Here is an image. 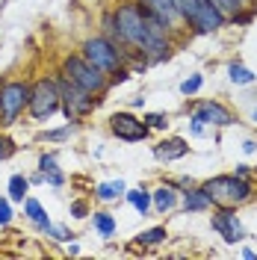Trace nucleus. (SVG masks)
Here are the masks:
<instances>
[{"label":"nucleus","mask_w":257,"mask_h":260,"mask_svg":"<svg viewBox=\"0 0 257 260\" xmlns=\"http://www.w3.org/2000/svg\"><path fill=\"white\" fill-rule=\"evenodd\" d=\"M154 154L160 157V160H166V162H172V160H180V157H186L189 154V145L183 142V139H163L160 145L154 148Z\"/></svg>","instance_id":"9b49d317"},{"label":"nucleus","mask_w":257,"mask_h":260,"mask_svg":"<svg viewBox=\"0 0 257 260\" xmlns=\"http://www.w3.org/2000/svg\"><path fill=\"white\" fill-rule=\"evenodd\" d=\"M12 222V207H9V198H0V225H9Z\"/></svg>","instance_id":"c85d7f7f"},{"label":"nucleus","mask_w":257,"mask_h":260,"mask_svg":"<svg viewBox=\"0 0 257 260\" xmlns=\"http://www.w3.org/2000/svg\"><path fill=\"white\" fill-rule=\"evenodd\" d=\"M56 110H59V86H56V80H48V77L36 80L30 92V115L36 121H45Z\"/></svg>","instance_id":"423d86ee"},{"label":"nucleus","mask_w":257,"mask_h":260,"mask_svg":"<svg viewBox=\"0 0 257 260\" xmlns=\"http://www.w3.org/2000/svg\"><path fill=\"white\" fill-rule=\"evenodd\" d=\"M110 130H113V136L124 139V142H142L145 136L151 133V127L145 124L142 118H136L130 113H115L110 118Z\"/></svg>","instance_id":"0eeeda50"},{"label":"nucleus","mask_w":257,"mask_h":260,"mask_svg":"<svg viewBox=\"0 0 257 260\" xmlns=\"http://www.w3.org/2000/svg\"><path fill=\"white\" fill-rule=\"evenodd\" d=\"M228 18L210 3V0H198V6H195V21H192V30L195 32H213L219 30V27H225Z\"/></svg>","instance_id":"6e6552de"},{"label":"nucleus","mask_w":257,"mask_h":260,"mask_svg":"<svg viewBox=\"0 0 257 260\" xmlns=\"http://www.w3.org/2000/svg\"><path fill=\"white\" fill-rule=\"evenodd\" d=\"M207 207H210V198H207V192H204L201 186L183 192V210L186 213H198V210H207Z\"/></svg>","instance_id":"4468645a"},{"label":"nucleus","mask_w":257,"mask_h":260,"mask_svg":"<svg viewBox=\"0 0 257 260\" xmlns=\"http://www.w3.org/2000/svg\"><path fill=\"white\" fill-rule=\"evenodd\" d=\"M62 172H59V175H50V178H48V183H50V186H62Z\"/></svg>","instance_id":"72a5a7b5"},{"label":"nucleus","mask_w":257,"mask_h":260,"mask_svg":"<svg viewBox=\"0 0 257 260\" xmlns=\"http://www.w3.org/2000/svg\"><path fill=\"white\" fill-rule=\"evenodd\" d=\"M251 121H254V124H257V107H254V113H251Z\"/></svg>","instance_id":"c9c22d12"},{"label":"nucleus","mask_w":257,"mask_h":260,"mask_svg":"<svg viewBox=\"0 0 257 260\" xmlns=\"http://www.w3.org/2000/svg\"><path fill=\"white\" fill-rule=\"evenodd\" d=\"M189 130H192V136H201V133H204V124H201L198 118H192V115H189Z\"/></svg>","instance_id":"2f4dec72"},{"label":"nucleus","mask_w":257,"mask_h":260,"mask_svg":"<svg viewBox=\"0 0 257 260\" xmlns=\"http://www.w3.org/2000/svg\"><path fill=\"white\" fill-rule=\"evenodd\" d=\"M151 201H154V210L157 213H169L177 207V189L175 186H160L151 192Z\"/></svg>","instance_id":"ddd939ff"},{"label":"nucleus","mask_w":257,"mask_h":260,"mask_svg":"<svg viewBox=\"0 0 257 260\" xmlns=\"http://www.w3.org/2000/svg\"><path fill=\"white\" fill-rule=\"evenodd\" d=\"M24 213H27V216H30V222H36L39 228H45L50 222L48 213H45V207H42L36 198H24Z\"/></svg>","instance_id":"dca6fc26"},{"label":"nucleus","mask_w":257,"mask_h":260,"mask_svg":"<svg viewBox=\"0 0 257 260\" xmlns=\"http://www.w3.org/2000/svg\"><path fill=\"white\" fill-rule=\"evenodd\" d=\"M242 151H245V154H254V151H257V142H254V139H245V142H242Z\"/></svg>","instance_id":"473e14b6"},{"label":"nucleus","mask_w":257,"mask_h":260,"mask_svg":"<svg viewBox=\"0 0 257 260\" xmlns=\"http://www.w3.org/2000/svg\"><path fill=\"white\" fill-rule=\"evenodd\" d=\"M92 225H95V231L104 237V240H110L115 234V219L110 216V213H95L92 216Z\"/></svg>","instance_id":"a211bd4d"},{"label":"nucleus","mask_w":257,"mask_h":260,"mask_svg":"<svg viewBox=\"0 0 257 260\" xmlns=\"http://www.w3.org/2000/svg\"><path fill=\"white\" fill-rule=\"evenodd\" d=\"M68 133H71V124L68 127H59V130H48V142H62V139H68Z\"/></svg>","instance_id":"c756f323"},{"label":"nucleus","mask_w":257,"mask_h":260,"mask_svg":"<svg viewBox=\"0 0 257 260\" xmlns=\"http://www.w3.org/2000/svg\"><path fill=\"white\" fill-rule=\"evenodd\" d=\"M201 83H204V77H201V74H192V77H186V80L180 83V95H195V92L201 89Z\"/></svg>","instance_id":"393cba45"},{"label":"nucleus","mask_w":257,"mask_h":260,"mask_svg":"<svg viewBox=\"0 0 257 260\" xmlns=\"http://www.w3.org/2000/svg\"><path fill=\"white\" fill-rule=\"evenodd\" d=\"M248 172H251L248 166H237V178H248Z\"/></svg>","instance_id":"f704fd0d"},{"label":"nucleus","mask_w":257,"mask_h":260,"mask_svg":"<svg viewBox=\"0 0 257 260\" xmlns=\"http://www.w3.org/2000/svg\"><path fill=\"white\" fill-rule=\"evenodd\" d=\"M192 118H198L201 124H213V127H228V124H234V115L228 113L222 104H216V101H201V104L195 107Z\"/></svg>","instance_id":"1a4fd4ad"},{"label":"nucleus","mask_w":257,"mask_h":260,"mask_svg":"<svg viewBox=\"0 0 257 260\" xmlns=\"http://www.w3.org/2000/svg\"><path fill=\"white\" fill-rule=\"evenodd\" d=\"M12 154H15V142H12L9 136H0V162L9 160Z\"/></svg>","instance_id":"cd10ccee"},{"label":"nucleus","mask_w":257,"mask_h":260,"mask_svg":"<svg viewBox=\"0 0 257 260\" xmlns=\"http://www.w3.org/2000/svg\"><path fill=\"white\" fill-rule=\"evenodd\" d=\"M42 231H45L48 237H53V240H59V243H65V240H74V234H71L68 228H62V225H50V222H48Z\"/></svg>","instance_id":"b1692460"},{"label":"nucleus","mask_w":257,"mask_h":260,"mask_svg":"<svg viewBox=\"0 0 257 260\" xmlns=\"http://www.w3.org/2000/svg\"><path fill=\"white\" fill-rule=\"evenodd\" d=\"M56 86H59V107L68 121H80L83 115H89L101 104V98H95L92 92H86L83 86L71 83L68 77H56Z\"/></svg>","instance_id":"f03ea898"},{"label":"nucleus","mask_w":257,"mask_h":260,"mask_svg":"<svg viewBox=\"0 0 257 260\" xmlns=\"http://www.w3.org/2000/svg\"><path fill=\"white\" fill-rule=\"evenodd\" d=\"M195 6H198V0H175L177 15H180V21H186V24L195 21Z\"/></svg>","instance_id":"4be33fe9"},{"label":"nucleus","mask_w":257,"mask_h":260,"mask_svg":"<svg viewBox=\"0 0 257 260\" xmlns=\"http://www.w3.org/2000/svg\"><path fill=\"white\" fill-rule=\"evenodd\" d=\"M213 228L225 237V243H240L242 237H245V231H242L234 207H222V210L216 213V216H213Z\"/></svg>","instance_id":"9d476101"},{"label":"nucleus","mask_w":257,"mask_h":260,"mask_svg":"<svg viewBox=\"0 0 257 260\" xmlns=\"http://www.w3.org/2000/svg\"><path fill=\"white\" fill-rule=\"evenodd\" d=\"M210 3H213L225 18H231L234 12H240V3H234V0H210Z\"/></svg>","instance_id":"bb28decb"},{"label":"nucleus","mask_w":257,"mask_h":260,"mask_svg":"<svg viewBox=\"0 0 257 260\" xmlns=\"http://www.w3.org/2000/svg\"><path fill=\"white\" fill-rule=\"evenodd\" d=\"M124 56H127V50L118 48L115 42H110L107 36H92V39L83 42V59L92 62L104 74H113L115 68H121Z\"/></svg>","instance_id":"7ed1b4c3"},{"label":"nucleus","mask_w":257,"mask_h":260,"mask_svg":"<svg viewBox=\"0 0 257 260\" xmlns=\"http://www.w3.org/2000/svg\"><path fill=\"white\" fill-rule=\"evenodd\" d=\"M71 216H74V219H86V216H89V204H86V201H74V204H71Z\"/></svg>","instance_id":"7c9ffc66"},{"label":"nucleus","mask_w":257,"mask_h":260,"mask_svg":"<svg viewBox=\"0 0 257 260\" xmlns=\"http://www.w3.org/2000/svg\"><path fill=\"white\" fill-rule=\"evenodd\" d=\"M121 192H127L124 180H110V183H98V189H95V195L101 198V201H113V198H118Z\"/></svg>","instance_id":"2eb2a0df"},{"label":"nucleus","mask_w":257,"mask_h":260,"mask_svg":"<svg viewBox=\"0 0 257 260\" xmlns=\"http://www.w3.org/2000/svg\"><path fill=\"white\" fill-rule=\"evenodd\" d=\"M139 3H145L151 12H157L172 30H175V24L180 21V15H177V9H175V0H139Z\"/></svg>","instance_id":"f8f14e48"},{"label":"nucleus","mask_w":257,"mask_h":260,"mask_svg":"<svg viewBox=\"0 0 257 260\" xmlns=\"http://www.w3.org/2000/svg\"><path fill=\"white\" fill-rule=\"evenodd\" d=\"M27 189H30V178H24V175H12L9 178V201H24Z\"/></svg>","instance_id":"f3484780"},{"label":"nucleus","mask_w":257,"mask_h":260,"mask_svg":"<svg viewBox=\"0 0 257 260\" xmlns=\"http://www.w3.org/2000/svg\"><path fill=\"white\" fill-rule=\"evenodd\" d=\"M201 189L207 192L210 204H216V207H237V204L251 198V183L245 178H237V175H222V178L204 180Z\"/></svg>","instance_id":"f257e3e1"},{"label":"nucleus","mask_w":257,"mask_h":260,"mask_svg":"<svg viewBox=\"0 0 257 260\" xmlns=\"http://www.w3.org/2000/svg\"><path fill=\"white\" fill-rule=\"evenodd\" d=\"M62 74L71 83L83 86L86 92H92V95H101V92L110 86L107 74H104V71H98L92 62H86V59H83V53H71V56H65V59H62Z\"/></svg>","instance_id":"20e7f679"},{"label":"nucleus","mask_w":257,"mask_h":260,"mask_svg":"<svg viewBox=\"0 0 257 260\" xmlns=\"http://www.w3.org/2000/svg\"><path fill=\"white\" fill-rule=\"evenodd\" d=\"M234 3H240V6H242V3H248V0H234Z\"/></svg>","instance_id":"e433bc0d"},{"label":"nucleus","mask_w":257,"mask_h":260,"mask_svg":"<svg viewBox=\"0 0 257 260\" xmlns=\"http://www.w3.org/2000/svg\"><path fill=\"white\" fill-rule=\"evenodd\" d=\"M163 240H169L166 228H151V231H142V234L136 237V243L139 245H160Z\"/></svg>","instance_id":"412c9836"},{"label":"nucleus","mask_w":257,"mask_h":260,"mask_svg":"<svg viewBox=\"0 0 257 260\" xmlns=\"http://www.w3.org/2000/svg\"><path fill=\"white\" fill-rule=\"evenodd\" d=\"M30 92L33 86L24 80H9L0 89V118L3 124H15V118L24 113V107H30Z\"/></svg>","instance_id":"39448f33"},{"label":"nucleus","mask_w":257,"mask_h":260,"mask_svg":"<svg viewBox=\"0 0 257 260\" xmlns=\"http://www.w3.org/2000/svg\"><path fill=\"white\" fill-rule=\"evenodd\" d=\"M142 121H145V124H148L151 130H163L166 124H169L166 113H148V115H142Z\"/></svg>","instance_id":"a878e982"},{"label":"nucleus","mask_w":257,"mask_h":260,"mask_svg":"<svg viewBox=\"0 0 257 260\" xmlns=\"http://www.w3.org/2000/svg\"><path fill=\"white\" fill-rule=\"evenodd\" d=\"M39 172L45 175V180L50 175H59V166H56V157H50V154H42V160H39Z\"/></svg>","instance_id":"5701e85b"},{"label":"nucleus","mask_w":257,"mask_h":260,"mask_svg":"<svg viewBox=\"0 0 257 260\" xmlns=\"http://www.w3.org/2000/svg\"><path fill=\"white\" fill-rule=\"evenodd\" d=\"M228 74H231V80L240 83V86H248V83H254V74H251L245 65H240V62H231V65H228Z\"/></svg>","instance_id":"aec40b11"},{"label":"nucleus","mask_w":257,"mask_h":260,"mask_svg":"<svg viewBox=\"0 0 257 260\" xmlns=\"http://www.w3.org/2000/svg\"><path fill=\"white\" fill-rule=\"evenodd\" d=\"M127 201L136 207L139 216H145L148 207H151V192H145V189H127Z\"/></svg>","instance_id":"6ab92c4d"}]
</instances>
